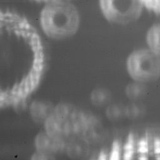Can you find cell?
<instances>
[{"instance_id":"obj_1","label":"cell","mask_w":160,"mask_h":160,"mask_svg":"<svg viewBox=\"0 0 160 160\" xmlns=\"http://www.w3.org/2000/svg\"><path fill=\"white\" fill-rule=\"evenodd\" d=\"M43 32L54 39L72 36L79 26V15L76 7L64 0L48 2L40 14Z\"/></svg>"},{"instance_id":"obj_2","label":"cell","mask_w":160,"mask_h":160,"mask_svg":"<svg viewBox=\"0 0 160 160\" xmlns=\"http://www.w3.org/2000/svg\"><path fill=\"white\" fill-rule=\"evenodd\" d=\"M126 69L134 81H156L160 78V56L148 48L135 50L127 59Z\"/></svg>"},{"instance_id":"obj_3","label":"cell","mask_w":160,"mask_h":160,"mask_svg":"<svg viewBox=\"0 0 160 160\" xmlns=\"http://www.w3.org/2000/svg\"><path fill=\"white\" fill-rule=\"evenodd\" d=\"M99 6L108 21L125 24L138 19L144 5L142 0H99Z\"/></svg>"},{"instance_id":"obj_4","label":"cell","mask_w":160,"mask_h":160,"mask_svg":"<svg viewBox=\"0 0 160 160\" xmlns=\"http://www.w3.org/2000/svg\"><path fill=\"white\" fill-rule=\"evenodd\" d=\"M54 109L49 104L43 101H34L30 107V113L32 118L38 122H44L52 116Z\"/></svg>"},{"instance_id":"obj_5","label":"cell","mask_w":160,"mask_h":160,"mask_svg":"<svg viewBox=\"0 0 160 160\" xmlns=\"http://www.w3.org/2000/svg\"><path fill=\"white\" fill-rule=\"evenodd\" d=\"M56 138L50 136L48 133H42L36 137L35 141L36 147L38 152L49 155L54 152L56 148Z\"/></svg>"},{"instance_id":"obj_6","label":"cell","mask_w":160,"mask_h":160,"mask_svg":"<svg viewBox=\"0 0 160 160\" xmlns=\"http://www.w3.org/2000/svg\"><path fill=\"white\" fill-rule=\"evenodd\" d=\"M146 39L148 48L160 56V22L149 28Z\"/></svg>"},{"instance_id":"obj_7","label":"cell","mask_w":160,"mask_h":160,"mask_svg":"<svg viewBox=\"0 0 160 160\" xmlns=\"http://www.w3.org/2000/svg\"><path fill=\"white\" fill-rule=\"evenodd\" d=\"M144 84L134 81L133 82L129 84L125 88L126 96L131 100H137L142 98L147 90Z\"/></svg>"},{"instance_id":"obj_8","label":"cell","mask_w":160,"mask_h":160,"mask_svg":"<svg viewBox=\"0 0 160 160\" xmlns=\"http://www.w3.org/2000/svg\"><path fill=\"white\" fill-rule=\"evenodd\" d=\"M91 101L96 106L106 104L111 99L110 92L103 88H97L91 94Z\"/></svg>"},{"instance_id":"obj_9","label":"cell","mask_w":160,"mask_h":160,"mask_svg":"<svg viewBox=\"0 0 160 160\" xmlns=\"http://www.w3.org/2000/svg\"><path fill=\"white\" fill-rule=\"evenodd\" d=\"M106 116L110 120H118L125 116V107L119 104H112L106 109Z\"/></svg>"},{"instance_id":"obj_10","label":"cell","mask_w":160,"mask_h":160,"mask_svg":"<svg viewBox=\"0 0 160 160\" xmlns=\"http://www.w3.org/2000/svg\"><path fill=\"white\" fill-rule=\"evenodd\" d=\"M141 112L142 109L138 104H132L125 107V114L129 118H136L137 116H139Z\"/></svg>"},{"instance_id":"obj_11","label":"cell","mask_w":160,"mask_h":160,"mask_svg":"<svg viewBox=\"0 0 160 160\" xmlns=\"http://www.w3.org/2000/svg\"><path fill=\"white\" fill-rule=\"evenodd\" d=\"M144 6L156 14L160 15V0H142Z\"/></svg>"},{"instance_id":"obj_12","label":"cell","mask_w":160,"mask_h":160,"mask_svg":"<svg viewBox=\"0 0 160 160\" xmlns=\"http://www.w3.org/2000/svg\"><path fill=\"white\" fill-rule=\"evenodd\" d=\"M36 1H44V2H49V1H54V0H36Z\"/></svg>"}]
</instances>
